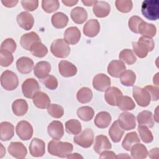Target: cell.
I'll return each mask as SVG.
<instances>
[{"instance_id": "cell-1", "label": "cell", "mask_w": 159, "mask_h": 159, "mask_svg": "<svg viewBox=\"0 0 159 159\" xmlns=\"http://www.w3.org/2000/svg\"><path fill=\"white\" fill-rule=\"evenodd\" d=\"M73 150V145L67 142L59 140H52L48 143V152L53 156L60 158H66Z\"/></svg>"}, {"instance_id": "cell-2", "label": "cell", "mask_w": 159, "mask_h": 159, "mask_svg": "<svg viewBox=\"0 0 159 159\" xmlns=\"http://www.w3.org/2000/svg\"><path fill=\"white\" fill-rule=\"evenodd\" d=\"M132 47L135 53L140 58H145L149 52L155 47V42L152 38L141 37L138 42H132Z\"/></svg>"}, {"instance_id": "cell-3", "label": "cell", "mask_w": 159, "mask_h": 159, "mask_svg": "<svg viewBox=\"0 0 159 159\" xmlns=\"http://www.w3.org/2000/svg\"><path fill=\"white\" fill-rule=\"evenodd\" d=\"M143 16L148 20H156L159 18V1L158 0H145L141 6Z\"/></svg>"}, {"instance_id": "cell-4", "label": "cell", "mask_w": 159, "mask_h": 159, "mask_svg": "<svg viewBox=\"0 0 159 159\" xmlns=\"http://www.w3.org/2000/svg\"><path fill=\"white\" fill-rule=\"evenodd\" d=\"M50 51L55 57L64 58L70 54V47L64 39H58L52 43Z\"/></svg>"}, {"instance_id": "cell-5", "label": "cell", "mask_w": 159, "mask_h": 159, "mask_svg": "<svg viewBox=\"0 0 159 159\" xmlns=\"http://www.w3.org/2000/svg\"><path fill=\"white\" fill-rule=\"evenodd\" d=\"M1 84L6 90L12 91L15 89L19 84L17 76L12 71L5 70L1 76Z\"/></svg>"}, {"instance_id": "cell-6", "label": "cell", "mask_w": 159, "mask_h": 159, "mask_svg": "<svg viewBox=\"0 0 159 159\" xmlns=\"http://www.w3.org/2000/svg\"><path fill=\"white\" fill-rule=\"evenodd\" d=\"M74 142L83 148L90 147L94 141V132L91 129L86 128L73 138Z\"/></svg>"}, {"instance_id": "cell-7", "label": "cell", "mask_w": 159, "mask_h": 159, "mask_svg": "<svg viewBox=\"0 0 159 159\" xmlns=\"http://www.w3.org/2000/svg\"><path fill=\"white\" fill-rule=\"evenodd\" d=\"M22 91L25 98H32L37 93L40 91L38 81L34 78L26 79L22 84Z\"/></svg>"}, {"instance_id": "cell-8", "label": "cell", "mask_w": 159, "mask_h": 159, "mask_svg": "<svg viewBox=\"0 0 159 159\" xmlns=\"http://www.w3.org/2000/svg\"><path fill=\"white\" fill-rule=\"evenodd\" d=\"M132 94L134 99L139 106L147 107L151 101L149 93L144 88L134 86L132 89Z\"/></svg>"}, {"instance_id": "cell-9", "label": "cell", "mask_w": 159, "mask_h": 159, "mask_svg": "<svg viewBox=\"0 0 159 159\" xmlns=\"http://www.w3.org/2000/svg\"><path fill=\"white\" fill-rule=\"evenodd\" d=\"M17 136L22 140H28L33 135V127L32 125L26 120L19 122L16 127Z\"/></svg>"}, {"instance_id": "cell-10", "label": "cell", "mask_w": 159, "mask_h": 159, "mask_svg": "<svg viewBox=\"0 0 159 159\" xmlns=\"http://www.w3.org/2000/svg\"><path fill=\"white\" fill-rule=\"evenodd\" d=\"M117 121L120 127L125 130L134 129L136 126L135 117L130 112H122L119 115Z\"/></svg>"}, {"instance_id": "cell-11", "label": "cell", "mask_w": 159, "mask_h": 159, "mask_svg": "<svg viewBox=\"0 0 159 159\" xmlns=\"http://www.w3.org/2000/svg\"><path fill=\"white\" fill-rule=\"evenodd\" d=\"M9 153L14 158L22 159L26 157L27 150L25 145L19 142H12L7 147Z\"/></svg>"}, {"instance_id": "cell-12", "label": "cell", "mask_w": 159, "mask_h": 159, "mask_svg": "<svg viewBox=\"0 0 159 159\" xmlns=\"http://www.w3.org/2000/svg\"><path fill=\"white\" fill-rule=\"evenodd\" d=\"M105 91L104 98L107 103L112 106H117L123 96L121 91L117 87L112 86L108 88Z\"/></svg>"}, {"instance_id": "cell-13", "label": "cell", "mask_w": 159, "mask_h": 159, "mask_svg": "<svg viewBox=\"0 0 159 159\" xmlns=\"http://www.w3.org/2000/svg\"><path fill=\"white\" fill-rule=\"evenodd\" d=\"M93 88L99 91H105L111 86V79L104 73L94 76L93 80Z\"/></svg>"}, {"instance_id": "cell-14", "label": "cell", "mask_w": 159, "mask_h": 159, "mask_svg": "<svg viewBox=\"0 0 159 159\" xmlns=\"http://www.w3.org/2000/svg\"><path fill=\"white\" fill-rule=\"evenodd\" d=\"M48 135L54 140H60L64 134L63 124L59 120H53L47 127Z\"/></svg>"}, {"instance_id": "cell-15", "label": "cell", "mask_w": 159, "mask_h": 159, "mask_svg": "<svg viewBox=\"0 0 159 159\" xmlns=\"http://www.w3.org/2000/svg\"><path fill=\"white\" fill-rule=\"evenodd\" d=\"M29 148L31 155L35 157H42L45 152V142L38 138H34L32 140Z\"/></svg>"}, {"instance_id": "cell-16", "label": "cell", "mask_w": 159, "mask_h": 159, "mask_svg": "<svg viewBox=\"0 0 159 159\" xmlns=\"http://www.w3.org/2000/svg\"><path fill=\"white\" fill-rule=\"evenodd\" d=\"M17 22L21 28L25 30H29L34 25V19L30 13L27 11H23L17 15Z\"/></svg>"}, {"instance_id": "cell-17", "label": "cell", "mask_w": 159, "mask_h": 159, "mask_svg": "<svg viewBox=\"0 0 159 159\" xmlns=\"http://www.w3.org/2000/svg\"><path fill=\"white\" fill-rule=\"evenodd\" d=\"M38 42H41V40L39 35L35 32H30L23 34L20 40L21 46L24 49L29 51L31 47Z\"/></svg>"}, {"instance_id": "cell-18", "label": "cell", "mask_w": 159, "mask_h": 159, "mask_svg": "<svg viewBox=\"0 0 159 159\" xmlns=\"http://www.w3.org/2000/svg\"><path fill=\"white\" fill-rule=\"evenodd\" d=\"M111 148V143L106 135H99L96 136L93 149L98 154H100L104 150H110Z\"/></svg>"}, {"instance_id": "cell-19", "label": "cell", "mask_w": 159, "mask_h": 159, "mask_svg": "<svg viewBox=\"0 0 159 159\" xmlns=\"http://www.w3.org/2000/svg\"><path fill=\"white\" fill-rule=\"evenodd\" d=\"M58 70L60 75L64 77H71L75 76L77 73V68L72 63L61 60L58 64Z\"/></svg>"}, {"instance_id": "cell-20", "label": "cell", "mask_w": 159, "mask_h": 159, "mask_svg": "<svg viewBox=\"0 0 159 159\" xmlns=\"http://www.w3.org/2000/svg\"><path fill=\"white\" fill-rule=\"evenodd\" d=\"M100 31V24L97 19H89L83 26L84 34L89 37H94Z\"/></svg>"}, {"instance_id": "cell-21", "label": "cell", "mask_w": 159, "mask_h": 159, "mask_svg": "<svg viewBox=\"0 0 159 159\" xmlns=\"http://www.w3.org/2000/svg\"><path fill=\"white\" fill-rule=\"evenodd\" d=\"M81 32L76 27H70L67 28L64 34V40L68 44L75 45L80 40Z\"/></svg>"}, {"instance_id": "cell-22", "label": "cell", "mask_w": 159, "mask_h": 159, "mask_svg": "<svg viewBox=\"0 0 159 159\" xmlns=\"http://www.w3.org/2000/svg\"><path fill=\"white\" fill-rule=\"evenodd\" d=\"M34 67L33 60L27 57H22L16 61V68L22 74H27L31 72Z\"/></svg>"}, {"instance_id": "cell-23", "label": "cell", "mask_w": 159, "mask_h": 159, "mask_svg": "<svg viewBox=\"0 0 159 159\" xmlns=\"http://www.w3.org/2000/svg\"><path fill=\"white\" fill-rule=\"evenodd\" d=\"M126 66L125 63L121 60H112L111 61L107 66V73L112 77L119 78L124 70H125Z\"/></svg>"}, {"instance_id": "cell-24", "label": "cell", "mask_w": 159, "mask_h": 159, "mask_svg": "<svg viewBox=\"0 0 159 159\" xmlns=\"http://www.w3.org/2000/svg\"><path fill=\"white\" fill-rule=\"evenodd\" d=\"M51 70V65L47 61L38 62L34 69V75L39 79H43L47 77Z\"/></svg>"}, {"instance_id": "cell-25", "label": "cell", "mask_w": 159, "mask_h": 159, "mask_svg": "<svg viewBox=\"0 0 159 159\" xmlns=\"http://www.w3.org/2000/svg\"><path fill=\"white\" fill-rule=\"evenodd\" d=\"M93 11L98 17H104L109 15L111 11V6L106 1H99L93 5Z\"/></svg>"}, {"instance_id": "cell-26", "label": "cell", "mask_w": 159, "mask_h": 159, "mask_svg": "<svg viewBox=\"0 0 159 159\" xmlns=\"http://www.w3.org/2000/svg\"><path fill=\"white\" fill-rule=\"evenodd\" d=\"M14 135V127L9 122L4 121L0 124V139L2 141L11 140Z\"/></svg>"}, {"instance_id": "cell-27", "label": "cell", "mask_w": 159, "mask_h": 159, "mask_svg": "<svg viewBox=\"0 0 159 159\" xmlns=\"http://www.w3.org/2000/svg\"><path fill=\"white\" fill-rule=\"evenodd\" d=\"M112 118L111 114L106 111H101L98 112L94 118V124L100 129H105L107 127Z\"/></svg>"}, {"instance_id": "cell-28", "label": "cell", "mask_w": 159, "mask_h": 159, "mask_svg": "<svg viewBox=\"0 0 159 159\" xmlns=\"http://www.w3.org/2000/svg\"><path fill=\"white\" fill-rule=\"evenodd\" d=\"M34 105L39 109H45L50 104V99L48 96L43 93L39 91L32 98Z\"/></svg>"}, {"instance_id": "cell-29", "label": "cell", "mask_w": 159, "mask_h": 159, "mask_svg": "<svg viewBox=\"0 0 159 159\" xmlns=\"http://www.w3.org/2000/svg\"><path fill=\"white\" fill-rule=\"evenodd\" d=\"M71 18L73 21L78 24L84 23L88 18L86 11L82 7H75L71 11Z\"/></svg>"}, {"instance_id": "cell-30", "label": "cell", "mask_w": 159, "mask_h": 159, "mask_svg": "<svg viewBox=\"0 0 159 159\" xmlns=\"http://www.w3.org/2000/svg\"><path fill=\"white\" fill-rule=\"evenodd\" d=\"M138 32L142 37L152 38L156 35L157 28L153 24L142 20L139 26Z\"/></svg>"}, {"instance_id": "cell-31", "label": "cell", "mask_w": 159, "mask_h": 159, "mask_svg": "<svg viewBox=\"0 0 159 159\" xmlns=\"http://www.w3.org/2000/svg\"><path fill=\"white\" fill-rule=\"evenodd\" d=\"M12 110L16 116H22L25 115L28 111V104L25 99H16L12 104Z\"/></svg>"}, {"instance_id": "cell-32", "label": "cell", "mask_w": 159, "mask_h": 159, "mask_svg": "<svg viewBox=\"0 0 159 159\" xmlns=\"http://www.w3.org/2000/svg\"><path fill=\"white\" fill-rule=\"evenodd\" d=\"M124 134V130L120 127L118 121H114L109 129V135L112 142L115 143L120 142Z\"/></svg>"}, {"instance_id": "cell-33", "label": "cell", "mask_w": 159, "mask_h": 159, "mask_svg": "<svg viewBox=\"0 0 159 159\" xmlns=\"http://www.w3.org/2000/svg\"><path fill=\"white\" fill-rule=\"evenodd\" d=\"M137 120L139 125H145L148 127H152L155 123L153 114L148 111H143L140 112L137 116Z\"/></svg>"}, {"instance_id": "cell-34", "label": "cell", "mask_w": 159, "mask_h": 159, "mask_svg": "<svg viewBox=\"0 0 159 159\" xmlns=\"http://www.w3.org/2000/svg\"><path fill=\"white\" fill-rule=\"evenodd\" d=\"M140 139H139L137 132H131L127 133L125 135L122 142V146L125 150L130 151L132 147L134 145L137 143H140Z\"/></svg>"}, {"instance_id": "cell-35", "label": "cell", "mask_w": 159, "mask_h": 159, "mask_svg": "<svg viewBox=\"0 0 159 159\" xmlns=\"http://www.w3.org/2000/svg\"><path fill=\"white\" fill-rule=\"evenodd\" d=\"M68 22V16L61 12L55 13L52 16V24L57 29H62L66 26Z\"/></svg>"}, {"instance_id": "cell-36", "label": "cell", "mask_w": 159, "mask_h": 159, "mask_svg": "<svg viewBox=\"0 0 159 159\" xmlns=\"http://www.w3.org/2000/svg\"><path fill=\"white\" fill-rule=\"evenodd\" d=\"M131 156L134 159L145 158L148 155V150L142 143H137L134 145L130 149Z\"/></svg>"}, {"instance_id": "cell-37", "label": "cell", "mask_w": 159, "mask_h": 159, "mask_svg": "<svg viewBox=\"0 0 159 159\" xmlns=\"http://www.w3.org/2000/svg\"><path fill=\"white\" fill-rule=\"evenodd\" d=\"M119 78L120 83L123 85L126 86H132L135 81L136 75L133 71L130 70H126L122 72Z\"/></svg>"}, {"instance_id": "cell-38", "label": "cell", "mask_w": 159, "mask_h": 159, "mask_svg": "<svg viewBox=\"0 0 159 159\" xmlns=\"http://www.w3.org/2000/svg\"><path fill=\"white\" fill-rule=\"evenodd\" d=\"M93 98V92L88 87H83L76 93L77 100L83 104L90 102Z\"/></svg>"}, {"instance_id": "cell-39", "label": "cell", "mask_w": 159, "mask_h": 159, "mask_svg": "<svg viewBox=\"0 0 159 159\" xmlns=\"http://www.w3.org/2000/svg\"><path fill=\"white\" fill-rule=\"evenodd\" d=\"M78 117L84 121L91 120L94 115V109L89 106H82L78 109L77 110Z\"/></svg>"}, {"instance_id": "cell-40", "label": "cell", "mask_w": 159, "mask_h": 159, "mask_svg": "<svg viewBox=\"0 0 159 159\" xmlns=\"http://www.w3.org/2000/svg\"><path fill=\"white\" fill-rule=\"evenodd\" d=\"M65 129L66 132L72 135L79 134L82 129L81 124L76 119H70L65 123Z\"/></svg>"}, {"instance_id": "cell-41", "label": "cell", "mask_w": 159, "mask_h": 159, "mask_svg": "<svg viewBox=\"0 0 159 159\" xmlns=\"http://www.w3.org/2000/svg\"><path fill=\"white\" fill-rule=\"evenodd\" d=\"M30 51L34 56L39 58H42L45 57L48 53V49L47 47L41 42L35 43L31 47Z\"/></svg>"}, {"instance_id": "cell-42", "label": "cell", "mask_w": 159, "mask_h": 159, "mask_svg": "<svg viewBox=\"0 0 159 159\" xmlns=\"http://www.w3.org/2000/svg\"><path fill=\"white\" fill-rule=\"evenodd\" d=\"M119 57L121 61L129 65L134 64L137 61L136 57L135 56L132 50L130 49L126 48L122 50L120 52Z\"/></svg>"}, {"instance_id": "cell-43", "label": "cell", "mask_w": 159, "mask_h": 159, "mask_svg": "<svg viewBox=\"0 0 159 159\" xmlns=\"http://www.w3.org/2000/svg\"><path fill=\"white\" fill-rule=\"evenodd\" d=\"M117 106L120 110L127 111L134 109L135 107V104L131 98L127 96H122L119 100Z\"/></svg>"}, {"instance_id": "cell-44", "label": "cell", "mask_w": 159, "mask_h": 159, "mask_svg": "<svg viewBox=\"0 0 159 159\" xmlns=\"http://www.w3.org/2000/svg\"><path fill=\"white\" fill-rule=\"evenodd\" d=\"M138 132L142 140L146 143H151L153 140V137L152 132L145 125H139L137 127Z\"/></svg>"}, {"instance_id": "cell-45", "label": "cell", "mask_w": 159, "mask_h": 159, "mask_svg": "<svg viewBox=\"0 0 159 159\" xmlns=\"http://www.w3.org/2000/svg\"><path fill=\"white\" fill-rule=\"evenodd\" d=\"M60 6L58 0H43L42 1V7L47 13H52L56 11Z\"/></svg>"}, {"instance_id": "cell-46", "label": "cell", "mask_w": 159, "mask_h": 159, "mask_svg": "<svg viewBox=\"0 0 159 159\" xmlns=\"http://www.w3.org/2000/svg\"><path fill=\"white\" fill-rule=\"evenodd\" d=\"M48 113L54 118H60L64 114V109L62 106L57 104H51L47 107Z\"/></svg>"}, {"instance_id": "cell-47", "label": "cell", "mask_w": 159, "mask_h": 159, "mask_svg": "<svg viewBox=\"0 0 159 159\" xmlns=\"http://www.w3.org/2000/svg\"><path fill=\"white\" fill-rule=\"evenodd\" d=\"M115 4L117 10L124 13L130 12L133 7L132 1L130 0H117Z\"/></svg>"}, {"instance_id": "cell-48", "label": "cell", "mask_w": 159, "mask_h": 159, "mask_svg": "<svg viewBox=\"0 0 159 159\" xmlns=\"http://www.w3.org/2000/svg\"><path fill=\"white\" fill-rule=\"evenodd\" d=\"M14 57L11 52L1 50L0 52V65L2 66H8L13 61Z\"/></svg>"}, {"instance_id": "cell-49", "label": "cell", "mask_w": 159, "mask_h": 159, "mask_svg": "<svg viewBox=\"0 0 159 159\" xmlns=\"http://www.w3.org/2000/svg\"><path fill=\"white\" fill-rule=\"evenodd\" d=\"M42 83L47 88L51 90H54L58 87V80L53 75H48L47 77L42 80Z\"/></svg>"}, {"instance_id": "cell-50", "label": "cell", "mask_w": 159, "mask_h": 159, "mask_svg": "<svg viewBox=\"0 0 159 159\" xmlns=\"http://www.w3.org/2000/svg\"><path fill=\"white\" fill-rule=\"evenodd\" d=\"M16 47V43L12 38H7L5 39L1 45V50H7L12 53L15 52Z\"/></svg>"}, {"instance_id": "cell-51", "label": "cell", "mask_w": 159, "mask_h": 159, "mask_svg": "<svg viewBox=\"0 0 159 159\" xmlns=\"http://www.w3.org/2000/svg\"><path fill=\"white\" fill-rule=\"evenodd\" d=\"M142 20H143V19L137 16H132L129 19V22H128V25H129V27L130 30L135 34H138L139 33L138 28H139V26L140 22Z\"/></svg>"}, {"instance_id": "cell-52", "label": "cell", "mask_w": 159, "mask_h": 159, "mask_svg": "<svg viewBox=\"0 0 159 159\" xmlns=\"http://www.w3.org/2000/svg\"><path fill=\"white\" fill-rule=\"evenodd\" d=\"M23 8L28 11H34L38 7L39 1L37 0H23L21 1Z\"/></svg>"}, {"instance_id": "cell-53", "label": "cell", "mask_w": 159, "mask_h": 159, "mask_svg": "<svg viewBox=\"0 0 159 159\" xmlns=\"http://www.w3.org/2000/svg\"><path fill=\"white\" fill-rule=\"evenodd\" d=\"M144 89L149 93L151 100L156 101L159 98V89L157 86H153L152 85H148L144 87Z\"/></svg>"}, {"instance_id": "cell-54", "label": "cell", "mask_w": 159, "mask_h": 159, "mask_svg": "<svg viewBox=\"0 0 159 159\" xmlns=\"http://www.w3.org/2000/svg\"><path fill=\"white\" fill-rule=\"evenodd\" d=\"M100 158H116V153L112 151H109L108 150H104L100 153Z\"/></svg>"}, {"instance_id": "cell-55", "label": "cell", "mask_w": 159, "mask_h": 159, "mask_svg": "<svg viewBox=\"0 0 159 159\" xmlns=\"http://www.w3.org/2000/svg\"><path fill=\"white\" fill-rule=\"evenodd\" d=\"M1 2L3 4V5L7 7H12L15 6L18 2V1L17 0H2Z\"/></svg>"}, {"instance_id": "cell-56", "label": "cell", "mask_w": 159, "mask_h": 159, "mask_svg": "<svg viewBox=\"0 0 159 159\" xmlns=\"http://www.w3.org/2000/svg\"><path fill=\"white\" fill-rule=\"evenodd\" d=\"M148 154L151 158H158V148H155L152 149Z\"/></svg>"}, {"instance_id": "cell-57", "label": "cell", "mask_w": 159, "mask_h": 159, "mask_svg": "<svg viewBox=\"0 0 159 159\" xmlns=\"http://www.w3.org/2000/svg\"><path fill=\"white\" fill-rule=\"evenodd\" d=\"M65 6H73L78 3V1H73V0H63L61 1Z\"/></svg>"}, {"instance_id": "cell-58", "label": "cell", "mask_w": 159, "mask_h": 159, "mask_svg": "<svg viewBox=\"0 0 159 159\" xmlns=\"http://www.w3.org/2000/svg\"><path fill=\"white\" fill-rule=\"evenodd\" d=\"M66 158H83V157L78 153H75L69 154Z\"/></svg>"}, {"instance_id": "cell-59", "label": "cell", "mask_w": 159, "mask_h": 159, "mask_svg": "<svg viewBox=\"0 0 159 159\" xmlns=\"http://www.w3.org/2000/svg\"><path fill=\"white\" fill-rule=\"evenodd\" d=\"M97 1H82V2L86 6H90L92 5H94Z\"/></svg>"}, {"instance_id": "cell-60", "label": "cell", "mask_w": 159, "mask_h": 159, "mask_svg": "<svg viewBox=\"0 0 159 159\" xmlns=\"http://www.w3.org/2000/svg\"><path fill=\"white\" fill-rule=\"evenodd\" d=\"M158 73H157L156 74V75L153 77V83H155L157 86L158 85Z\"/></svg>"}, {"instance_id": "cell-61", "label": "cell", "mask_w": 159, "mask_h": 159, "mask_svg": "<svg viewBox=\"0 0 159 159\" xmlns=\"http://www.w3.org/2000/svg\"><path fill=\"white\" fill-rule=\"evenodd\" d=\"M158 107H157V108H156V110H155V112H156V114L154 115V116H156L157 117H156V118H155V121L157 122H158V117H157V110H158Z\"/></svg>"}]
</instances>
